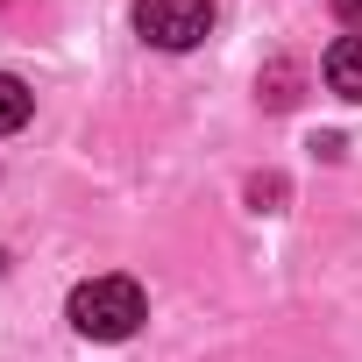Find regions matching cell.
Segmentation results:
<instances>
[{
  "mask_svg": "<svg viewBox=\"0 0 362 362\" xmlns=\"http://www.w3.org/2000/svg\"><path fill=\"white\" fill-rule=\"evenodd\" d=\"M135 29L156 50H192L214 29V0H135Z\"/></svg>",
  "mask_w": 362,
  "mask_h": 362,
  "instance_id": "7a4b0ae2",
  "label": "cell"
},
{
  "mask_svg": "<svg viewBox=\"0 0 362 362\" xmlns=\"http://www.w3.org/2000/svg\"><path fill=\"white\" fill-rule=\"evenodd\" d=\"M334 15H341V22H348V29L362 36V0H334Z\"/></svg>",
  "mask_w": 362,
  "mask_h": 362,
  "instance_id": "5b68a950",
  "label": "cell"
},
{
  "mask_svg": "<svg viewBox=\"0 0 362 362\" xmlns=\"http://www.w3.org/2000/svg\"><path fill=\"white\" fill-rule=\"evenodd\" d=\"M327 86L362 107V36H341V43L327 50Z\"/></svg>",
  "mask_w": 362,
  "mask_h": 362,
  "instance_id": "3957f363",
  "label": "cell"
},
{
  "mask_svg": "<svg viewBox=\"0 0 362 362\" xmlns=\"http://www.w3.org/2000/svg\"><path fill=\"white\" fill-rule=\"evenodd\" d=\"M142 320H149V298L135 277H93L71 291V327L86 341H128Z\"/></svg>",
  "mask_w": 362,
  "mask_h": 362,
  "instance_id": "6da1fadb",
  "label": "cell"
},
{
  "mask_svg": "<svg viewBox=\"0 0 362 362\" xmlns=\"http://www.w3.org/2000/svg\"><path fill=\"white\" fill-rule=\"evenodd\" d=\"M29 107H36V100H29V86L0 71V135H15V128L29 121Z\"/></svg>",
  "mask_w": 362,
  "mask_h": 362,
  "instance_id": "277c9868",
  "label": "cell"
}]
</instances>
